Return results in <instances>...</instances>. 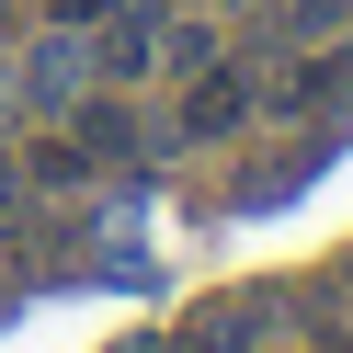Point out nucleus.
Listing matches in <instances>:
<instances>
[{"label":"nucleus","instance_id":"f257e3e1","mask_svg":"<svg viewBox=\"0 0 353 353\" xmlns=\"http://www.w3.org/2000/svg\"><path fill=\"white\" fill-rule=\"evenodd\" d=\"M80 80H92V57L69 46V23H57L46 46H23V103H34V114H69V103H80Z\"/></svg>","mask_w":353,"mask_h":353},{"label":"nucleus","instance_id":"f03ea898","mask_svg":"<svg viewBox=\"0 0 353 353\" xmlns=\"http://www.w3.org/2000/svg\"><path fill=\"white\" fill-rule=\"evenodd\" d=\"M160 69V23H148V12H103V46H92V80H148Z\"/></svg>","mask_w":353,"mask_h":353},{"label":"nucleus","instance_id":"7ed1b4c3","mask_svg":"<svg viewBox=\"0 0 353 353\" xmlns=\"http://www.w3.org/2000/svg\"><path fill=\"white\" fill-rule=\"evenodd\" d=\"M183 125H194V137H228V125H251V80H239V69H205V92L183 103Z\"/></svg>","mask_w":353,"mask_h":353},{"label":"nucleus","instance_id":"20e7f679","mask_svg":"<svg viewBox=\"0 0 353 353\" xmlns=\"http://www.w3.org/2000/svg\"><path fill=\"white\" fill-rule=\"evenodd\" d=\"M34 183H46V194H80V183H92V148H80V137H34Z\"/></svg>","mask_w":353,"mask_h":353},{"label":"nucleus","instance_id":"39448f33","mask_svg":"<svg viewBox=\"0 0 353 353\" xmlns=\"http://www.w3.org/2000/svg\"><path fill=\"white\" fill-rule=\"evenodd\" d=\"M80 148H92V160H125V148H137V114L92 103V114H80Z\"/></svg>","mask_w":353,"mask_h":353},{"label":"nucleus","instance_id":"423d86ee","mask_svg":"<svg viewBox=\"0 0 353 353\" xmlns=\"http://www.w3.org/2000/svg\"><path fill=\"white\" fill-rule=\"evenodd\" d=\"M330 23H353V0H296V34H330Z\"/></svg>","mask_w":353,"mask_h":353},{"label":"nucleus","instance_id":"0eeeda50","mask_svg":"<svg viewBox=\"0 0 353 353\" xmlns=\"http://www.w3.org/2000/svg\"><path fill=\"white\" fill-rule=\"evenodd\" d=\"M103 12H114V0H57V23H103Z\"/></svg>","mask_w":353,"mask_h":353},{"label":"nucleus","instance_id":"6e6552de","mask_svg":"<svg viewBox=\"0 0 353 353\" xmlns=\"http://www.w3.org/2000/svg\"><path fill=\"white\" fill-rule=\"evenodd\" d=\"M12 216H23V183H12V171H0V228H12Z\"/></svg>","mask_w":353,"mask_h":353},{"label":"nucleus","instance_id":"1a4fd4ad","mask_svg":"<svg viewBox=\"0 0 353 353\" xmlns=\"http://www.w3.org/2000/svg\"><path fill=\"white\" fill-rule=\"evenodd\" d=\"M0 307H12V285H0Z\"/></svg>","mask_w":353,"mask_h":353}]
</instances>
